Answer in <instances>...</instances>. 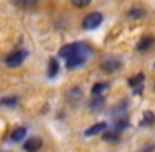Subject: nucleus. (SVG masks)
<instances>
[{"instance_id":"nucleus-1","label":"nucleus","mask_w":155,"mask_h":152,"mask_svg":"<svg viewBox=\"0 0 155 152\" xmlns=\"http://www.w3.org/2000/svg\"><path fill=\"white\" fill-rule=\"evenodd\" d=\"M84 50H88V46H82V44H66V46L60 48L58 55L64 57V59H69L73 55H82Z\"/></svg>"},{"instance_id":"nucleus-2","label":"nucleus","mask_w":155,"mask_h":152,"mask_svg":"<svg viewBox=\"0 0 155 152\" xmlns=\"http://www.w3.org/2000/svg\"><path fill=\"white\" fill-rule=\"evenodd\" d=\"M101 68H102L106 73H113V71H117V70L122 68V62H120V59H117V57H108V59L102 60Z\"/></svg>"},{"instance_id":"nucleus-3","label":"nucleus","mask_w":155,"mask_h":152,"mask_svg":"<svg viewBox=\"0 0 155 152\" xmlns=\"http://www.w3.org/2000/svg\"><path fill=\"white\" fill-rule=\"evenodd\" d=\"M26 51H13V53H9L8 57H6V64L9 66V68H17V66H20L22 62H24V59H26Z\"/></svg>"},{"instance_id":"nucleus-4","label":"nucleus","mask_w":155,"mask_h":152,"mask_svg":"<svg viewBox=\"0 0 155 152\" xmlns=\"http://www.w3.org/2000/svg\"><path fill=\"white\" fill-rule=\"evenodd\" d=\"M101 22H102V15H101V13H90V15L84 17L82 26H84L86 29H95L97 26H101Z\"/></svg>"},{"instance_id":"nucleus-5","label":"nucleus","mask_w":155,"mask_h":152,"mask_svg":"<svg viewBox=\"0 0 155 152\" xmlns=\"http://www.w3.org/2000/svg\"><path fill=\"white\" fill-rule=\"evenodd\" d=\"M142 81H144V75H142V73H137V75H133L128 83H130V86L133 88L135 94H140V92H142Z\"/></svg>"},{"instance_id":"nucleus-6","label":"nucleus","mask_w":155,"mask_h":152,"mask_svg":"<svg viewBox=\"0 0 155 152\" xmlns=\"http://www.w3.org/2000/svg\"><path fill=\"white\" fill-rule=\"evenodd\" d=\"M84 60H86V57L84 55H73V57H69V59H66V68H77V66H81V64H84Z\"/></svg>"},{"instance_id":"nucleus-7","label":"nucleus","mask_w":155,"mask_h":152,"mask_svg":"<svg viewBox=\"0 0 155 152\" xmlns=\"http://www.w3.org/2000/svg\"><path fill=\"white\" fill-rule=\"evenodd\" d=\"M40 147H42V141L37 139V137H31V139H28V141L24 143V150H26V152H35V150H38Z\"/></svg>"},{"instance_id":"nucleus-8","label":"nucleus","mask_w":155,"mask_h":152,"mask_svg":"<svg viewBox=\"0 0 155 152\" xmlns=\"http://www.w3.org/2000/svg\"><path fill=\"white\" fill-rule=\"evenodd\" d=\"M106 126H108V125L101 121V123H97V125H93V126H90V128H88V130H86L84 134H86V136H95V134H102V132L106 130Z\"/></svg>"},{"instance_id":"nucleus-9","label":"nucleus","mask_w":155,"mask_h":152,"mask_svg":"<svg viewBox=\"0 0 155 152\" xmlns=\"http://www.w3.org/2000/svg\"><path fill=\"white\" fill-rule=\"evenodd\" d=\"M153 42H155L153 37H144V39L137 44V50H139V51H146V50H150V48L153 46Z\"/></svg>"},{"instance_id":"nucleus-10","label":"nucleus","mask_w":155,"mask_h":152,"mask_svg":"<svg viewBox=\"0 0 155 152\" xmlns=\"http://www.w3.org/2000/svg\"><path fill=\"white\" fill-rule=\"evenodd\" d=\"M153 123H155V114L148 110V112H144V116H142L139 126H150V125H153Z\"/></svg>"},{"instance_id":"nucleus-11","label":"nucleus","mask_w":155,"mask_h":152,"mask_svg":"<svg viewBox=\"0 0 155 152\" xmlns=\"http://www.w3.org/2000/svg\"><path fill=\"white\" fill-rule=\"evenodd\" d=\"M26 137V128L24 126H18L11 132V141H22Z\"/></svg>"},{"instance_id":"nucleus-12","label":"nucleus","mask_w":155,"mask_h":152,"mask_svg":"<svg viewBox=\"0 0 155 152\" xmlns=\"http://www.w3.org/2000/svg\"><path fill=\"white\" fill-rule=\"evenodd\" d=\"M106 90H108V85H106V83H97V85H93V88H91V94L97 97V95L104 94Z\"/></svg>"},{"instance_id":"nucleus-13","label":"nucleus","mask_w":155,"mask_h":152,"mask_svg":"<svg viewBox=\"0 0 155 152\" xmlns=\"http://www.w3.org/2000/svg\"><path fill=\"white\" fill-rule=\"evenodd\" d=\"M144 15H146V11H144L142 8H133V9L128 11V17H130V19H142Z\"/></svg>"},{"instance_id":"nucleus-14","label":"nucleus","mask_w":155,"mask_h":152,"mask_svg":"<svg viewBox=\"0 0 155 152\" xmlns=\"http://www.w3.org/2000/svg\"><path fill=\"white\" fill-rule=\"evenodd\" d=\"M58 73V62L55 59H49V68H48V75L49 77H55V75Z\"/></svg>"},{"instance_id":"nucleus-15","label":"nucleus","mask_w":155,"mask_h":152,"mask_svg":"<svg viewBox=\"0 0 155 152\" xmlns=\"http://www.w3.org/2000/svg\"><path fill=\"white\" fill-rule=\"evenodd\" d=\"M18 4H20L22 8H33V6L38 4V0H18Z\"/></svg>"},{"instance_id":"nucleus-16","label":"nucleus","mask_w":155,"mask_h":152,"mask_svg":"<svg viewBox=\"0 0 155 152\" xmlns=\"http://www.w3.org/2000/svg\"><path fill=\"white\" fill-rule=\"evenodd\" d=\"M90 2L91 0H71V4L75 8H86V6H90Z\"/></svg>"},{"instance_id":"nucleus-17","label":"nucleus","mask_w":155,"mask_h":152,"mask_svg":"<svg viewBox=\"0 0 155 152\" xmlns=\"http://www.w3.org/2000/svg\"><path fill=\"white\" fill-rule=\"evenodd\" d=\"M0 105H4V106H13V105H17V97H4L2 101H0Z\"/></svg>"},{"instance_id":"nucleus-18","label":"nucleus","mask_w":155,"mask_h":152,"mask_svg":"<svg viewBox=\"0 0 155 152\" xmlns=\"http://www.w3.org/2000/svg\"><path fill=\"white\" fill-rule=\"evenodd\" d=\"M117 137H119V132H106L104 134L106 141H117Z\"/></svg>"}]
</instances>
